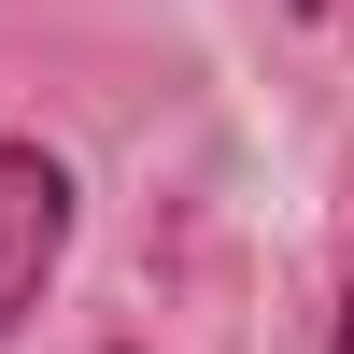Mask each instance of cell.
Listing matches in <instances>:
<instances>
[{"label": "cell", "instance_id": "6da1fadb", "mask_svg": "<svg viewBox=\"0 0 354 354\" xmlns=\"http://www.w3.org/2000/svg\"><path fill=\"white\" fill-rule=\"evenodd\" d=\"M57 255H71V156H43V142H0V340L43 312Z\"/></svg>", "mask_w": 354, "mask_h": 354}, {"label": "cell", "instance_id": "7a4b0ae2", "mask_svg": "<svg viewBox=\"0 0 354 354\" xmlns=\"http://www.w3.org/2000/svg\"><path fill=\"white\" fill-rule=\"evenodd\" d=\"M326 354H354V270H340V312H326Z\"/></svg>", "mask_w": 354, "mask_h": 354}]
</instances>
